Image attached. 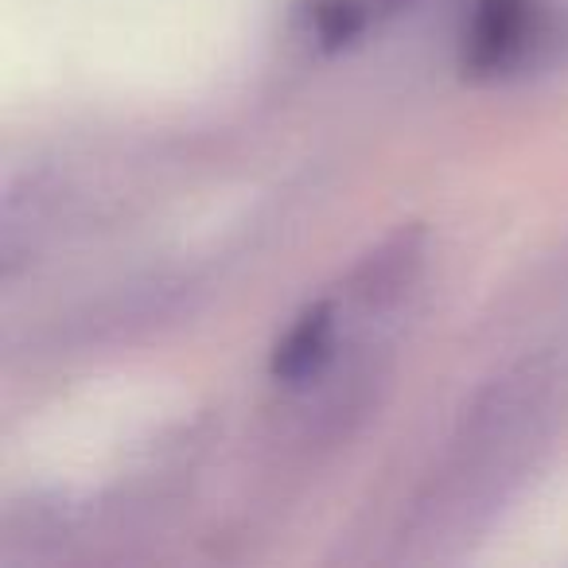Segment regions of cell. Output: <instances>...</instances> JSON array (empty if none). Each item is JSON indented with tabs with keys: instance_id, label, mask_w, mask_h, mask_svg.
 Masks as SVG:
<instances>
[{
	"instance_id": "1",
	"label": "cell",
	"mask_w": 568,
	"mask_h": 568,
	"mask_svg": "<svg viewBox=\"0 0 568 568\" xmlns=\"http://www.w3.org/2000/svg\"><path fill=\"white\" fill-rule=\"evenodd\" d=\"M534 32V4L529 0H479L467 32V71L495 74L510 67Z\"/></svg>"
},
{
	"instance_id": "2",
	"label": "cell",
	"mask_w": 568,
	"mask_h": 568,
	"mask_svg": "<svg viewBox=\"0 0 568 568\" xmlns=\"http://www.w3.org/2000/svg\"><path fill=\"white\" fill-rule=\"evenodd\" d=\"M327 351H332V308L320 304L284 335V343L273 355V374L281 382H304L324 366Z\"/></svg>"
}]
</instances>
